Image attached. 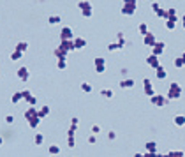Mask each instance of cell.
Here are the masks:
<instances>
[{
    "label": "cell",
    "mask_w": 185,
    "mask_h": 157,
    "mask_svg": "<svg viewBox=\"0 0 185 157\" xmlns=\"http://www.w3.org/2000/svg\"><path fill=\"white\" fill-rule=\"evenodd\" d=\"M51 157H53V155H51Z\"/></svg>",
    "instance_id": "56"
},
{
    "label": "cell",
    "mask_w": 185,
    "mask_h": 157,
    "mask_svg": "<svg viewBox=\"0 0 185 157\" xmlns=\"http://www.w3.org/2000/svg\"><path fill=\"white\" fill-rule=\"evenodd\" d=\"M78 7H80V11H90L92 9V4L88 2V0H81V2H78Z\"/></svg>",
    "instance_id": "14"
},
{
    "label": "cell",
    "mask_w": 185,
    "mask_h": 157,
    "mask_svg": "<svg viewBox=\"0 0 185 157\" xmlns=\"http://www.w3.org/2000/svg\"><path fill=\"white\" fill-rule=\"evenodd\" d=\"M76 131H78V126H72V124H71L69 131H67V136H74V134H76Z\"/></svg>",
    "instance_id": "39"
},
{
    "label": "cell",
    "mask_w": 185,
    "mask_h": 157,
    "mask_svg": "<svg viewBox=\"0 0 185 157\" xmlns=\"http://www.w3.org/2000/svg\"><path fill=\"white\" fill-rule=\"evenodd\" d=\"M25 120L28 122V126L32 127V129H37L39 127V124H41V116H39V110H35L34 106L32 108H28L27 111H25Z\"/></svg>",
    "instance_id": "1"
},
{
    "label": "cell",
    "mask_w": 185,
    "mask_h": 157,
    "mask_svg": "<svg viewBox=\"0 0 185 157\" xmlns=\"http://www.w3.org/2000/svg\"><path fill=\"white\" fill-rule=\"evenodd\" d=\"M88 143H90V145H93V143H95V134H92V136L88 138Z\"/></svg>",
    "instance_id": "49"
},
{
    "label": "cell",
    "mask_w": 185,
    "mask_h": 157,
    "mask_svg": "<svg viewBox=\"0 0 185 157\" xmlns=\"http://www.w3.org/2000/svg\"><path fill=\"white\" fill-rule=\"evenodd\" d=\"M123 5H127V7H136V9H138V0H123Z\"/></svg>",
    "instance_id": "30"
},
{
    "label": "cell",
    "mask_w": 185,
    "mask_h": 157,
    "mask_svg": "<svg viewBox=\"0 0 185 157\" xmlns=\"http://www.w3.org/2000/svg\"><path fill=\"white\" fill-rule=\"evenodd\" d=\"M169 157H183V152H182V150H171V152H169Z\"/></svg>",
    "instance_id": "37"
},
{
    "label": "cell",
    "mask_w": 185,
    "mask_h": 157,
    "mask_svg": "<svg viewBox=\"0 0 185 157\" xmlns=\"http://www.w3.org/2000/svg\"><path fill=\"white\" fill-rule=\"evenodd\" d=\"M116 39H118V44L123 48V46H125V37H123L122 32H118V34H116Z\"/></svg>",
    "instance_id": "32"
},
{
    "label": "cell",
    "mask_w": 185,
    "mask_h": 157,
    "mask_svg": "<svg viewBox=\"0 0 185 157\" xmlns=\"http://www.w3.org/2000/svg\"><path fill=\"white\" fill-rule=\"evenodd\" d=\"M155 14H157L159 18H164V20H167V18H169V16H167V9H159Z\"/></svg>",
    "instance_id": "31"
},
{
    "label": "cell",
    "mask_w": 185,
    "mask_h": 157,
    "mask_svg": "<svg viewBox=\"0 0 185 157\" xmlns=\"http://www.w3.org/2000/svg\"><path fill=\"white\" fill-rule=\"evenodd\" d=\"M60 21H62L60 16H50V18H48V23H50V25H57V23H60Z\"/></svg>",
    "instance_id": "28"
},
{
    "label": "cell",
    "mask_w": 185,
    "mask_h": 157,
    "mask_svg": "<svg viewBox=\"0 0 185 157\" xmlns=\"http://www.w3.org/2000/svg\"><path fill=\"white\" fill-rule=\"evenodd\" d=\"M2 143H4V138L0 136V145H2Z\"/></svg>",
    "instance_id": "55"
},
{
    "label": "cell",
    "mask_w": 185,
    "mask_h": 157,
    "mask_svg": "<svg viewBox=\"0 0 185 157\" xmlns=\"http://www.w3.org/2000/svg\"><path fill=\"white\" fill-rule=\"evenodd\" d=\"M27 103H28V104H32V106H35V104H37V97H34V95H32Z\"/></svg>",
    "instance_id": "45"
},
{
    "label": "cell",
    "mask_w": 185,
    "mask_h": 157,
    "mask_svg": "<svg viewBox=\"0 0 185 157\" xmlns=\"http://www.w3.org/2000/svg\"><path fill=\"white\" fill-rule=\"evenodd\" d=\"M60 48L62 51H65V53H69V51H72L74 50V41H60Z\"/></svg>",
    "instance_id": "10"
},
{
    "label": "cell",
    "mask_w": 185,
    "mask_h": 157,
    "mask_svg": "<svg viewBox=\"0 0 185 157\" xmlns=\"http://www.w3.org/2000/svg\"><path fill=\"white\" fill-rule=\"evenodd\" d=\"M108 139H116V132H115V131H109V132H108Z\"/></svg>",
    "instance_id": "47"
},
{
    "label": "cell",
    "mask_w": 185,
    "mask_h": 157,
    "mask_svg": "<svg viewBox=\"0 0 185 157\" xmlns=\"http://www.w3.org/2000/svg\"><path fill=\"white\" fill-rule=\"evenodd\" d=\"M67 147L69 148L76 147V139H74V136H67Z\"/></svg>",
    "instance_id": "34"
},
{
    "label": "cell",
    "mask_w": 185,
    "mask_h": 157,
    "mask_svg": "<svg viewBox=\"0 0 185 157\" xmlns=\"http://www.w3.org/2000/svg\"><path fill=\"white\" fill-rule=\"evenodd\" d=\"M176 21H178V16H173V18H169V20H166V28H169V30H173L176 27Z\"/></svg>",
    "instance_id": "17"
},
{
    "label": "cell",
    "mask_w": 185,
    "mask_h": 157,
    "mask_svg": "<svg viewBox=\"0 0 185 157\" xmlns=\"http://www.w3.org/2000/svg\"><path fill=\"white\" fill-rule=\"evenodd\" d=\"M155 71H157V78H159V80H166V76H167V69H166L164 65H159Z\"/></svg>",
    "instance_id": "13"
},
{
    "label": "cell",
    "mask_w": 185,
    "mask_h": 157,
    "mask_svg": "<svg viewBox=\"0 0 185 157\" xmlns=\"http://www.w3.org/2000/svg\"><path fill=\"white\" fill-rule=\"evenodd\" d=\"M108 50H109V51H116V50H122V46H120L118 42H113V44L108 46Z\"/></svg>",
    "instance_id": "35"
},
{
    "label": "cell",
    "mask_w": 185,
    "mask_h": 157,
    "mask_svg": "<svg viewBox=\"0 0 185 157\" xmlns=\"http://www.w3.org/2000/svg\"><path fill=\"white\" fill-rule=\"evenodd\" d=\"M48 150H50V154H51V155L60 154V147H58V145H50V148H48Z\"/></svg>",
    "instance_id": "27"
},
{
    "label": "cell",
    "mask_w": 185,
    "mask_h": 157,
    "mask_svg": "<svg viewBox=\"0 0 185 157\" xmlns=\"http://www.w3.org/2000/svg\"><path fill=\"white\" fill-rule=\"evenodd\" d=\"M90 131H92V134H95V136H97V134L101 132V127L95 124V126H92V129H90Z\"/></svg>",
    "instance_id": "41"
},
{
    "label": "cell",
    "mask_w": 185,
    "mask_h": 157,
    "mask_svg": "<svg viewBox=\"0 0 185 157\" xmlns=\"http://www.w3.org/2000/svg\"><path fill=\"white\" fill-rule=\"evenodd\" d=\"M16 50L21 51V53H25L27 50H28V42H27V41H20L18 44H16Z\"/></svg>",
    "instance_id": "21"
},
{
    "label": "cell",
    "mask_w": 185,
    "mask_h": 157,
    "mask_svg": "<svg viewBox=\"0 0 185 157\" xmlns=\"http://www.w3.org/2000/svg\"><path fill=\"white\" fill-rule=\"evenodd\" d=\"M81 90L83 92H86V94H90V92H92V85L88 83V81H83L81 83Z\"/></svg>",
    "instance_id": "25"
},
{
    "label": "cell",
    "mask_w": 185,
    "mask_h": 157,
    "mask_svg": "<svg viewBox=\"0 0 185 157\" xmlns=\"http://www.w3.org/2000/svg\"><path fill=\"white\" fill-rule=\"evenodd\" d=\"M86 46V39H83V37H76L74 39V50H83Z\"/></svg>",
    "instance_id": "12"
},
{
    "label": "cell",
    "mask_w": 185,
    "mask_h": 157,
    "mask_svg": "<svg viewBox=\"0 0 185 157\" xmlns=\"http://www.w3.org/2000/svg\"><path fill=\"white\" fill-rule=\"evenodd\" d=\"M157 157H169V154H157Z\"/></svg>",
    "instance_id": "51"
},
{
    "label": "cell",
    "mask_w": 185,
    "mask_h": 157,
    "mask_svg": "<svg viewBox=\"0 0 185 157\" xmlns=\"http://www.w3.org/2000/svg\"><path fill=\"white\" fill-rule=\"evenodd\" d=\"M143 42H144V46H148V48H154L155 44H157V37H155L152 32H148L146 35L143 37Z\"/></svg>",
    "instance_id": "5"
},
{
    "label": "cell",
    "mask_w": 185,
    "mask_h": 157,
    "mask_svg": "<svg viewBox=\"0 0 185 157\" xmlns=\"http://www.w3.org/2000/svg\"><path fill=\"white\" fill-rule=\"evenodd\" d=\"M167 16H169V18L176 16V9H173V7H171V9H167ZM169 18H167V20H169Z\"/></svg>",
    "instance_id": "42"
},
{
    "label": "cell",
    "mask_w": 185,
    "mask_h": 157,
    "mask_svg": "<svg viewBox=\"0 0 185 157\" xmlns=\"http://www.w3.org/2000/svg\"><path fill=\"white\" fill-rule=\"evenodd\" d=\"M164 51H166V42H162V41H157V44L152 48V55H155V57L162 55Z\"/></svg>",
    "instance_id": "7"
},
{
    "label": "cell",
    "mask_w": 185,
    "mask_h": 157,
    "mask_svg": "<svg viewBox=\"0 0 185 157\" xmlns=\"http://www.w3.org/2000/svg\"><path fill=\"white\" fill-rule=\"evenodd\" d=\"M144 148H146V152H152V154H157V143H155V141H148V143L144 145Z\"/></svg>",
    "instance_id": "19"
},
{
    "label": "cell",
    "mask_w": 185,
    "mask_h": 157,
    "mask_svg": "<svg viewBox=\"0 0 185 157\" xmlns=\"http://www.w3.org/2000/svg\"><path fill=\"white\" fill-rule=\"evenodd\" d=\"M180 95H182V87H180V83L173 81L169 85V90H167L166 97H167V101H175V99H180Z\"/></svg>",
    "instance_id": "2"
},
{
    "label": "cell",
    "mask_w": 185,
    "mask_h": 157,
    "mask_svg": "<svg viewBox=\"0 0 185 157\" xmlns=\"http://www.w3.org/2000/svg\"><path fill=\"white\" fill-rule=\"evenodd\" d=\"M48 115H50V106H42L41 110H39V116L44 118V116H48Z\"/></svg>",
    "instance_id": "23"
},
{
    "label": "cell",
    "mask_w": 185,
    "mask_h": 157,
    "mask_svg": "<svg viewBox=\"0 0 185 157\" xmlns=\"http://www.w3.org/2000/svg\"><path fill=\"white\" fill-rule=\"evenodd\" d=\"M132 87H134V80H131V78H125V80L120 81V88H132Z\"/></svg>",
    "instance_id": "16"
},
{
    "label": "cell",
    "mask_w": 185,
    "mask_h": 157,
    "mask_svg": "<svg viewBox=\"0 0 185 157\" xmlns=\"http://www.w3.org/2000/svg\"><path fill=\"white\" fill-rule=\"evenodd\" d=\"M71 124H72V126H78V124H80V118H78V116H72V118H71Z\"/></svg>",
    "instance_id": "48"
},
{
    "label": "cell",
    "mask_w": 185,
    "mask_h": 157,
    "mask_svg": "<svg viewBox=\"0 0 185 157\" xmlns=\"http://www.w3.org/2000/svg\"><path fill=\"white\" fill-rule=\"evenodd\" d=\"M101 95H102V97H108V99H111V97H113V90H109V88H102V90H101Z\"/></svg>",
    "instance_id": "26"
},
{
    "label": "cell",
    "mask_w": 185,
    "mask_h": 157,
    "mask_svg": "<svg viewBox=\"0 0 185 157\" xmlns=\"http://www.w3.org/2000/svg\"><path fill=\"white\" fill-rule=\"evenodd\" d=\"M134 157H144V154H134Z\"/></svg>",
    "instance_id": "53"
},
{
    "label": "cell",
    "mask_w": 185,
    "mask_h": 157,
    "mask_svg": "<svg viewBox=\"0 0 185 157\" xmlns=\"http://www.w3.org/2000/svg\"><path fill=\"white\" fill-rule=\"evenodd\" d=\"M136 11H138L136 7H127V5H123V7H122V14H123V16H132Z\"/></svg>",
    "instance_id": "20"
},
{
    "label": "cell",
    "mask_w": 185,
    "mask_h": 157,
    "mask_svg": "<svg viewBox=\"0 0 185 157\" xmlns=\"http://www.w3.org/2000/svg\"><path fill=\"white\" fill-rule=\"evenodd\" d=\"M146 65H150L152 69H157V67L161 65L159 57H155V55H148V57H146Z\"/></svg>",
    "instance_id": "9"
},
{
    "label": "cell",
    "mask_w": 185,
    "mask_h": 157,
    "mask_svg": "<svg viewBox=\"0 0 185 157\" xmlns=\"http://www.w3.org/2000/svg\"><path fill=\"white\" fill-rule=\"evenodd\" d=\"M53 55H55L58 60H67V53L62 51L60 48H55V50H53Z\"/></svg>",
    "instance_id": "15"
},
{
    "label": "cell",
    "mask_w": 185,
    "mask_h": 157,
    "mask_svg": "<svg viewBox=\"0 0 185 157\" xmlns=\"http://www.w3.org/2000/svg\"><path fill=\"white\" fill-rule=\"evenodd\" d=\"M139 34H141L143 37L148 34V27H146V23H141V25H139Z\"/></svg>",
    "instance_id": "33"
},
{
    "label": "cell",
    "mask_w": 185,
    "mask_h": 157,
    "mask_svg": "<svg viewBox=\"0 0 185 157\" xmlns=\"http://www.w3.org/2000/svg\"><path fill=\"white\" fill-rule=\"evenodd\" d=\"M161 9V5H159V2H152V11L154 12H157V11Z\"/></svg>",
    "instance_id": "43"
},
{
    "label": "cell",
    "mask_w": 185,
    "mask_h": 157,
    "mask_svg": "<svg viewBox=\"0 0 185 157\" xmlns=\"http://www.w3.org/2000/svg\"><path fill=\"white\" fill-rule=\"evenodd\" d=\"M182 25H183V28H185V14L182 16Z\"/></svg>",
    "instance_id": "52"
},
{
    "label": "cell",
    "mask_w": 185,
    "mask_h": 157,
    "mask_svg": "<svg viewBox=\"0 0 185 157\" xmlns=\"http://www.w3.org/2000/svg\"><path fill=\"white\" fill-rule=\"evenodd\" d=\"M143 87H144V94L148 95V97L155 95L154 85H152V81H150V78H144V80H143Z\"/></svg>",
    "instance_id": "6"
},
{
    "label": "cell",
    "mask_w": 185,
    "mask_h": 157,
    "mask_svg": "<svg viewBox=\"0 0 185 157\" xmlns=\"http://www.w3.org/2000/svg\"><path fill=\"white\" fill-rule=\"evenodd\" d=\"M18 78H20L21 81H27V80L30 78V71H28L27 67H20V69H18Z\"/></svg>",
    "instance_id": "11"
},
{
    "label": "cell",
    "mask_w": 185,
    "mask_h": 157,
    "mask_svg": "<svg viewBox=\"0 0 185 157\" xmlns=\"http://www.w3.org/2000/svg\"><path fill=\"white\" fill-rule=\"evenodd\" d=\"M57 67H58L60 71L67 69V60H58V62H57Z\"/></svg>",
    "instance_id": "36"
},
{
    "label": "cell",
    "mask_w": 185,
    "mask_h": 157,
    "mask_svg": "<svg viewBox=\"0 0 185 157\" xmlns=\"http://www.w3.org/2000/svg\"><path fill=\"white\" fill-rule=\"evenodd\" d=\"M92 12H93V9H90V11H83L81 14H83V18H90V16H92Z\"/></svg>",
    "instance_id": "44"
},
{
    "label": "cell",
    "mask_w": 185,
    "mask_h": 157,
    "mask_svg": "<svg viewBox=\"0 0 185 157\" xmlns=\"http://www.w3.org/2000/svg\"><path fill=\"white\" fill-rule=\"evenodd\" d=\"M34 143H35V145H42V143H44V136H42L41 132H37V134L34 136Z\"/></svg>",
    "instance_id": "24"
},
{
    "label": "cell",
    "mask_w": 185,
    "mask_h": 157,
    "mask_svg": "<svg viewBox=\"0 0 185 157\" xmlns=\"http://www.w3.org/2000/svg\"><path fill=\"white\" fill-rule=\"evenodd\" d=\"M21 94H23V99H25V101H28V99L32 97L30 90H21Z\"/></svg>",
    "instance_id": "40"
},
{
    "label": "cell",
    "mask_w": 185,
    "mask_h": 157,
    "mask_svg": "<svg viewBox=\"0 0 185 157\" xmlns=\"http://www.w3.org/2000/svg\"><path fill=\"white\" fill-rule=\"evenodd\" d=\"M21 57H23V53L18 51V50H14V51L11 53V60H20Z\"/></svg>",
    "instance_id": "29"
},
{
    "label": "cell",
    "mask_w": 185,
    "mask_h": 157,
    "mask_svg": "<svg viewBox=\"0 0 185 157\" xmlns=\"http://www.w3.org/2000/svg\"><path fill=\"white\" fill-rule=\"evenodd\" d=\"M173 122H175V126H178V127H183V126H185V115H175V118H173Z\"/></svg>",
    "instance_id": "18"
},
{
    "label": "cell",
    "mask_w": 185,
    "mask_h": 157,
    "mask_svg": "<svg viewBox=\"0 0 185 157\" xmlns=\"http://www.w3.org/2000/svg\"><path fill=\"white\" fill-rule=\"evenodd\" d=\"M150 103L154 106H159V108H162V106H166L169 101H167V97L166 95H161V94H155L150 97Z\"/></svg>",
    "instance_id": "3"
},
{
    "label": "cell",
    "mask_w": 185,
    "mask_h": 157,
    "mask_svg": "<svg viewBox=\"0 0 185 157\" xmlns=\"http://www.w3.org/2000/svg\"><path fill=\"white\" fill-rule=\"evenodd\" d=\"M180 57H182V60H183V64H185V53H182Z\"/></svg>",
    "instance_id": "54"
},
{
    "label": "cell",
    "mask_w": 185,
    "mask_h": 157,
    "mask_svg": "<svg viewBox=\"0 0 185 157\" xmlns=\"http://www.w3.org/2000/svg\"><path fill=\"white\" fill-rule=\"evenodd\" d=\"M21 99H23V94H21V92H16V94H12V97H11V103H12V104H18Z\"/></svg>",
    "instance_id": "22"
},
{
    "label": "cell",
    "mask_w": 185,
    "mask_h": 157,
    "mask_svg": "<svg viewBox=\"0 0 185 157\" xmlns=\"http://www.w3.org/2000/svg\"><path fill=\"white\" fill-rule=\"evenodd\" d=\"M14 122V115H7L5 116V124H12Z\"/></svg>",
    "instance_id": "46"
},
{
    "label": "cell",
    "mask_w": 185,
    "mask_h": 157,
    "mask_svg": "<svg viewBox=\"0 0 185 157\" xmlns=\"http://www.w3.org/2000/svg\"><path fill=\"white\" fill-rule=\"evenodd\" d=\"M104 71H106V60H104L102 57L95 58V73H97V74H102Z\"/></svg>",
    "instance_id": "8"
},
{
    "label": "cell",
    "mask_w": 185,
    "mask_h": 157,
    "mask_svg": "<svg viewBox=\"0 0 185 157\" xmlns=\"http://www.w3.org/2000/svg\"><path fill=\"white\" fill-rule=\"evenodd\" d=\"M185 64H183V60H182V57H178V58H175V67L176 69H180V67H183Z\"/></svg>",
    "instance_id": "38"
},
{
    "label": "cell",
    "mask_w": 185,
    "mask_h": 157,
    "mask_svg": "<svg viewBox=\"0 0 185 157\" xmlns=\"http://www.w3.org/2000/svg\"><path fill=\"white\" fill-rule=\"evenodd\" d=\"M144 157H157V154H152V152H144Z\"/></svg>",
    "instance_id": "50"
},
{
    "label": "cell",
    "mask_w": 185,
    "mask_h": 157,
    "mask_svg": "<svg viewBox=\"0 0 185 157\" xmlns=\"http://www.w3.org/2000/svg\"><path fill=\"white\" fill-rule=\"evenodd\" d=\"M60 41H74V32L71 27H63L60 30Z\"/></svg>",
    "instance_id": "4"
}]
</instances>
